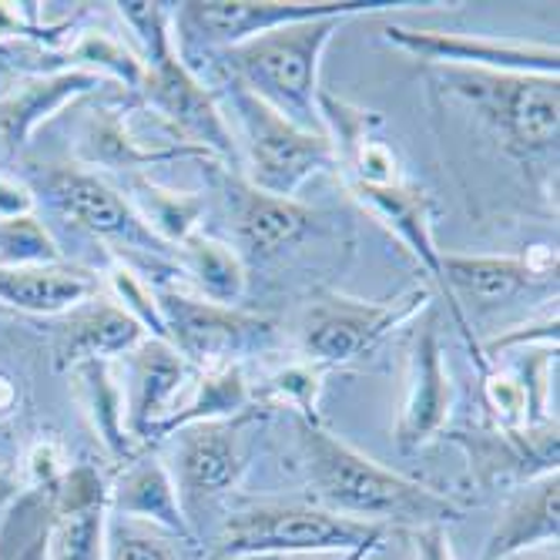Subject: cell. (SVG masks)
<instances>
[{
    "instance_id": "obj_27",
    "label": "cell",
    "mask_w": 560,
    "mask_h": 560,
    "mask_svg": "<svg viewBox=\"0 0 560 560\" xmlns=\"http://www.w3.org/2000/svg\"><path fill=\"white\" fill-rule=\"evenodd\" d=\"M256 410L252 402V386L242 373V366H215V370H198L191 393L178 410L159 427L151 443H165L175 433L198 427V423H219V420H235Z\"/></svg>"
},
{
    "instance_id": "obj_10",
    "label": "cell",
    "mask_w": 560,
    "mask_h": 560,
    "mask_svg": "<svg viewBox=\"0 0 560 560\" xmlns=\"http://www.w3.org/2000/svg\"><path fill=\"white\" fill-rule=\"evenodd\" d=\"M386 4H363V0H191L175 14V27L185 40L229 50L248 37H259L289 24H305L319 18H355Z\"/></svg>"
},
{
    "instance_id": "obj_33",
    "label": "cell",
    "mask_w": 560,
    "mask_h": 560,
    "mask_svg": "<svg viewBox=\"0 0 560 560\" xmlns=\"http://www.w3.org/2000/svg\"><path fill=\"white\" fill-rule=\"evenodd\" d=\"M108 282H112V292H115V302L128 316H135L144 332L151 339H165V326H162V313H159V302H155V282L151 279H141L125 259L115 262V269L108 272ZM168 342V339H165Z\"/></svg>"
},
{
    "instance_id": "obj_40",
    "label": "cell",
    "mask_w": 560,
    "mask_h": 560,
    "mask_svg": "<svg viewBox=\"0 0 560 560\" xmlns=\"http://www.w3.org/2000/svg\"><path fill=\"white\" fill-rule=\"evenodd\" d=\"M511 560H557V547H540V550H527V553H517Z\"/></svg>"
},
{
    "instance_id": "obj_20",
    "label": "cell",
    "mask_w": 560,
    "mask_h": 560,
    "mask_svg": "<svg viewBox=\"0 0 560 560\" xmlns=\"http://www.w3.org/2000/svg\"><path fill=\"white\" fill-rule=\"evenodd\" d=\"M229 212L235 235L256 259H272L313 229L316 212L299 198H279L252 188L242 175L229 178Z\"/></svg>"
},
{
    "instance_id": "obj_8",
    "label": "cell",
    "mask_w": 560,
    "mask_h": 560,
    "mask_svg": "<svg viewBox=\"0 0 560 560\" xmlns=\"http://www.w3.org/2000/svg\"><path fill=\"white\" fill-rule=\"evenodd\" d=\"M165 339L195 370L242 366L245 355L276 346L279 326L266 316L245 313L238 305H219L195 295L182 282H155Z\"/></svg>"
},
{
    "instance_id": "obj_15",
    "label": "cell",
    "mask_w": 560,
    "mask_h": 560,
    "mask_svg": "<svg viewBox=\"0 0 560 560\" xmlns=\"http://www.w3.org/2000/svg\"><path fill=\"white\" fill-rule=\"evenodd\" d=\"M245 417L219 420V423H198L175 433V467L168 470L182 506L191 521L195 506H206L235 490L245 470V450H242V427Z\"/></svg>"
},
{
    "instance_id": "obj_34",
    "label": "cell",
    "mask_w": 560,
    "mask_h": 560,
    "mask_svg": "<svg viewBox=\"0 0 560 560\" xmlns=\"http://www.w3.org/2000/svg\"><path fill=\"white\" fill-rule=\"evenodd\" d=\"M108 560H178L172 537L155 530V527H144L128 521L118 534L108 537Z\"/></svg>"
},
{
    "instance_id": "obj_38",
    "label": "cell",
    "mask_w": 560,
    "mask_h": 560,
    "mask_svg": "<svg viewBox=\"0 0 560 560\" xmlns=\"http://www.w3.org/2000/svg\"><path fill=\"white\" fill-rule=\"evenodd\" d=\"M383 544H386V540H370V544H363V547H355V550L342 553V560H370Z\"/></svg>"
},
{
    "instance_id": "obj_6",
    "label": "cell",
    "mask_w": 560,
    "mask_h": 560,
    "mask_svg": "<svg viewBox=\"0 0 560 560\" xmlns=\"http://www.w3.org/2000/svg\"><path fill=\"white\" fill-rule=\"evenodd\" d=\"M446 91L474 108L503 141L521 155H540L557 148L560 135V84L537 74L460 71L436 68Z\"/></svg>"
},
{
    "instance_id": "obj_2",
    "label": "cell",
    "mask_w": 560,
    "mask_h": 560,
    "mask_svg": "<svg viewBox=\"0 0 560 560\" xmlns=\"http://www.w3.org/2000/svg\"><path fill=\"white\" fill-rule=\"evenodd\" d=\"M118 11L138 40L135 55L144 65L141 94L151 115H159L188 144L209 151L215 162H238L235 131L222 105L209 84L185 65L182 44L175 40V14L155 0H125Z\"/></svg>"
},
{
    "instance_id": "obj_11",
    "label": "cell",
    "mask_w": 560,
    "mask_h": 560,
    "mask_svg": "<svg viewBox=\"0 0 560 560\" xmlns=\"http://www.w3.org/2000/svg\"><path fill=\"white\" fill-rule=\"evenodd\" d=\"M383 37L433 68L537 74V78H557L560 71L557 44L483 37V34H450V31H430V27H402V24L383 27Z\"/></svg>"
},
{
    "instance_id": "obj_12",
    "label": "cell",
    "mask_w": 560,
    "mask_h": 560,
    "mask_svg": "<svg viewBox=\"0 0 560 560\" xmlns=\"http://www.w3.org/2000/svg\"><path fill=\"white\" fill-rule=\"evenodd\" d=\"M550 279H557V252H550L547 245H534L530 256H443V282L450 295V310L477 363H480L477 339L470 336L467 316L456 299H470L483 305V310H493V305L511 302L534 285H547Z\"/></svg>"
},
{
    "instance_id": "obj_21",
    "label": "cell",
    "mask_w": 560,
    "mask_h": 560,
    "mask_svg": "<svg viewBox=\"0 0 560 560\" xmlns=\"http://www.w3.org/2000/svg\"><path fill=\"white\" fill-rule=\"evenodd\" d=\"M144 339V326L128 316L115 299L91 302L71 313L55 339V366L71 373L84 363H118Z\"/></svg>"
},
{
    "instance_id": "obj_19",
    "label": "cell",
    "mask_w": 560,
    "mask_h": 560,
    "mask_svg": "<svg viewBox=\"0 0 560 560\" xmlns=\"http://www.w3.org/2000/svg\"><path fill=\"white\" fill-rule=\"evenodd\" d=\"M108 511L125 521L155 527L175 540L198 544V534L185 514L175 480L159 456H135L125 464L121 477L108 487Z\"/></svg>"
},
{
    "instance_id": "obj_17",
    "label": "cell",
    "mask_w": 560,
    "mask_h": 560,
    "mask_svg": "<svg viewBox=\"0 0 560 560\" xmlns=\"http://www.w3.org/2000/svg\"><path fill=\"white\" fill-rule=\"evenodd\" d=\"M456 446L467 453L470 477L480 487L534 480L557 470V420L527 430H497L483 427L477 433L453 430L446 433Z\"/></svg>"
},
{
    "instance_id": "obj_9",
    "label": "cell",
    "mask_w": 560,
    "mask_h": 560,
    "mask_svg": "<svg viewBox=\"0 0 560 560\" xmlns=\"http://www.w3.org/2000/svg\"><path fill=\"white\" fill-rule=\"evenodd\" d=\"M47 201L61 215L74 219L81 229L94 232L97 238L112 242L115 248H128L135 256L151 259V266L175 269V248H168L155 232H151L141 215L135 212L131 198H125L112 182L88 168H50L44 175ZM178 272V269H175Z\"/></svg>"
},
{
    "instance_id": "obj_29",
    "label": "cell",
    "mask_w": 560,
    "mask_h": 560,
    "mask_svg": "<svg viewBox=\"0 0 560 560\" xmlns=\"http://www.w3.org/2000/svg\"><path fill=\"white\" fill-rule=\"evenodd\" d=\"M131 188H135V201H131L135 212L168 248H178L188 235L201 232L198 222H201V212H206V201L198 195L172 191L144 175L131 178Z\"/></svg>"
},
{
    "instance_id": "obj_42",
    "label": "cell",
    "mask_w": 560,
    "mask_h": 560,
    "mask_svg": "<svg viewBox=\"0 0 560 560\" xmlns=\"http://www.w3.org/2000/svg\"><path fill=\"white\" fill-rule=\"evenodd\" d=\"M232 560H282V557H232Z\"/></svg>"
},
{
    "instance_id": "obj_41",
    "label": "cell",
    "mask_w": 560,
    "mask_h": 560,
    "mask_svg": "<svg viewBox=\"0 0 560 560\" xmlns=\"http://www.w3.org/2000/svg\"><path fill=\"white\" fill-rule=\"evenodd\" d=\"M11 446V423L0 420V450H8Z\"/></svg>"
},
{
    "instance_id": "obj_26",
    "label": "cell",
    "mask_w": 560,
    "mask_h": 560,
    "mask_svg": "<svg viewBox=\"0 0 560 560\" xmlns=\"http://www.w3.org/2000/svg\"><path fill=\"white\" fill-rule=\"evenodd\" d=\"M175 269L185 276V289L219 305H238L248 292L242 252L209 232H195L175 248Z\"/></svg>"
},
{
    "instance_id": "obj_18",
    "label": "cell",
    "mask_w": 560,
    "mask_h": 560,
    "mask_svg": "<svg viewBox=\"0 0 560 560\" xmlns=\"http://www.w3.org/2000/svg\"><path fill=\"white\" fill-rule=\"evenodd\" d=\"M349 195L360 201V206L383 222L406 248L413 252V259L427 269L433 282L446 292L443 282V252L436 248L433 238V198L427 188H420L413 178H396L389 185H349Z\"/></svg>"
},
{
    "instance_id": "obj_13",
    "label": "cell",
    "mask_w": 560,
    "mask_h": 560,
    "mask_svg": "<svg viewBox=\"0 0 560 560\" xmlns=\"http://www.w3.org/2000/svg\"><path fill=\"white\" fill-rule=\"evenodd\" d=\"M453 413V380L443 355L440 319L423 313L410 339V360H406V399L396 423V446L402 453H417L440 433H446Z\"/></svg>"
},
{
    "instance_id": "obj_25",
    "label": "cell",
    "mask_w": 560,
    "mask_h": 560,
    "mask_svg": "<svg viewBox=\"0 0 560 560\" xmlns=\"http://www.w3.org/2000/svg\"><path fill=\"white\" fill-rule=\"evenodd\" d=\"M78 402L84 406V417L91 430L97 433L101 446L115 456L118 464H128L138 456V440L128 430V410H125V386L115 363H84L71 373Z\"/></svg>"
},
{
    "instance_id": "obj_22",
    "label": "cell",
    "mask_w": 560,
    "mask_h": 560,
    "mask_svg": "<svg viewBox=\"0 0 560 560\" xmlns=\"http://www.w3.org/2000/svg\"><path fill=\"white\" fill-rule=\"evenodd\" d=\"M560 477L544 474L527 483L511 497L503 506V514L487 537L483 557L480 560H511L527 550L540 547H557V530H560Z\"/></svg>"
},
{
    "instance_id": "obj_37",
    "label": "cell",
    "mask_w": 560,
    "mask_h": 560,
    "mask_svg": "<svg viewBox=\"0 0 560 560\" xmlns=\"http://www.w3.org/2000/svg\"><path fill=\"white\" fill-rule=\"evenodd\" d=\"M34 206H37V198L24 182H18L14 175H0V222L34 215Z\"/></svg>"
},
{
    "instance_id": "obj_4",
    "label": "cell",
    "mask_w": 560,
    "mask_h": 560,
    "mask_svg": "<svg viewBox=\"0 0 560 560\" xmlns=\"http://www.w3.org/2000/svg\"><path fill=\"white\" fill-rule=\"evenodd\" d=\"M219 88L238 128L235 144L238 162L245 165L242 178L252 188L279 198H295V191L313 175L336 168V148L326 135H313L292 125L225 71L219 78Z\"/></svg>"
},
{
    "instance_id": "obj_30",
    "label": "cell",
    "mask_w": 560,
    "mask_h": 560,
    "mask_svg": "<svg viewBox=\"0 0 560 560\" xmlns=\"http://www.w3.org/2000/svg\"><path fill=\"white\" fill-rule=\"evenodd\" d=\"M323 376L326 370L316 363H292L285 370H276L272 376H266L256 389H252V402L262 406H276V410H292L295 420L305 423H323L319 413V396H323Z\"/></svg>"
},
{
    "instance_id": "obj_39",
    "label": "cell",
    "mask_w": 560,
    "mask_h": 560,
    "mask_svg": "<svg viewBox=\"0 0 560 560\" xmlns=\"http://www.w3.org/2000/svg\"><path fill=\"white\" fill-rule=\"evenodd\" d=\"M14 490H18V480H14V474H8L4 467H0V506H4V503L14 497Z\"/></svg>"
},
{
    "instance_id": "obj_23",
    "label": "cell",
    "mask_w": 560,
    "mask_h": 560,
    "mask_svg": "<svg viewBox=\"0 0 560 560\" xmlns=\"http://www.w3.org/2000/svg\"><path fill=\"white\" fill-rule=\"evenodd\" d=\"M97 292V276L68 262L0 266V305L27 316L74 313Z\"/></svg>"
},
{
    "instance_id": "obj_5",
    "label": "cell",
    "mask_w": 560,
    "mask_h": 560,
    "mask_svg": "<svg viewBox=\"0 0 560 560\" xmlns=\"http://www.w3.org/2000/svg\"><path fill=\"white\" fill-rule=\"evenodd\" d=\"M389 530L329 514L316 503L248 500L225 517L215 557H289V553H349L370 540H386Z\"/></svg>"
},
{
    "instance_id": "obj_7",
    "label": "cell",
    "mask_w": 560,
    "mask_h": 560,
    "mask_svg": "<svg viewBox=\"0 0 560 560\" xmlns=\"http://www.w3.org/2000/svg\"><path fill=\"white\" fill-rule=\"evenodd\" d=\"M430 310V292L423 285L399 292L393 299H352L342 292H319L305 305L299 323V342L305 360L329 370L370 355L399 326L413 323Z\"/></svg>"
},
{
    "instance_id": "obj_35",
    "label": "cell",
    "mask_w": 560,
    "mask_h": 560,
    "mask_svg": "<svg viewBox=\"0 0 560 560\" xmlns=\"http://www.w3.org/2000/svg\"><path fill=\"white\" fill-rule=\"evenodd\" d=\"M27 474H31V483L37 490H50L65 474H68V460L58 443H37L27 456Z\"/></svg>"
},
{
    "instance_id": "obj_14",
    "label": "cell",
    "mask_w": 560,
    "mask_h": 560,
    "mask_svg": "<svg viewBox=\"0 0 560 560\" xmlns=\"http://www.w3.org/2000/svg\"><path fill=\"white\" fill-rule=\"evenodd\" d=\"M121 363H125L121 386H125L128 430L138 440V446H144L185 402L198 370L165 339H144Z\"/></svg>"
},
{
    "instance_id": "obj_32",
    "label": "cell",
    "mask_w": 560,
    "mask_h": 560,
    "mask_svg": "<svg viewBox=\"0 0 560 560\" xmlns=\"http://www.w3.org/2000/svg\"><path fill=\"white\" fill-rule=\"evenodd\" d=\"M65 262L61 248L37 222V215L4 219L0 222V266H55Z\"/></svg>"
},
{
    "instance_id": "obj_28",
    "label": "cell",
    "mask_w": 560,
    "mask_h": 560,
    "mask_svg": "<svg viewBox=\"0 0 560 560\" xmlns=\"http://www.w3.org/2000/svg\"><path fill=\"white\" fill-rule=\"evenodd\" d=\"M108 118H101L91 128V144H94V159L115 168H148V165H165L178 159H212L209 151H201L188 144L185 138H155L148 141L141 131L128 125V115L121 118L118 112H105Z\"/></svg>"
},
{
    "instance_id": "obj_3",
    "label": "cell",
    "mask_w": 560,
    "mask_h": 560,
    "mask_svg": "<svg viewBox=\"0 0 560 560\" xmlns=\"http://www.w3.org/2000/svg\"><path fill=\"white\" fill-rule=\"evenodd\" d=\"M346 21V14H336L248 37L229 50H219V68L292 125L313 135H326V121L319 112V61L332 34Z\"/></svg>"
},
{
    "instance_id": "obj_31",
    "label": "cell",
    "mask_w": 560,
    "mask_h": 560,
    "mask_svg": "<svg viewBox=\"0 0 560 560\" xmlns=\"http://www.w3.org/2000/svg\"><path fill=\"white\" fill-rule=\"evenodd\" d=\"M71 58H74V68H84V71H94L101 78H115L121 81L125 88H135L141 91L144 84V65L135 50H128L125 44H118L115 37L101 34V31H91V34H81L78 44L71 47Z\"/></svg>"
},
{
    "instance_id": "obj_1",
    "label": "cell",
    "mask_w": 560,
    "mask_h": 560,
    "mask_svg": "<svg viewBox=\"0 0 560 560\" xmlns=\"http://www.w3.org/2000/svg\"><path fill=\"white\" fill-rule=\"evenodd\" d=\"M299 460L316 506L376 527H430L464 517V506L443 490L383 467L363 450L329 433L326 423L295 420Z\"/></svg>"
},
{
    "instance_id": "obj_36",
    "label": "cell",
    "mask_w": 560,
    "mask_h": 560,
    "mask_svg": "<svg viewBox=\"0 0 560 560\" xmlns=\"http://www.w3.org/2000/svg\"><path fill=\"white\" fill-rule=\"evenodd\" d=\"M406 537L413 540L417 560H456V553L450 547V534H446L443 524L413 527V530H406Z\"/></svg>"
},
{
    "instance_id": "obj_16",
    "label": "cell",
    "mask_w": 560,
    "mask_h": 560,
    "mask_svg": "<svg viewBox=\"0 0 560 560\" xmlns=\"http://www.w3.org/2000/svg\"><path fill=\"white\" fill-rule=\"evenodd\" d=\"M50 524L44 560H105L108 553V487L94 467H68L50 487Z\"/></svg>"
},
{
    "instance_id": "obj_24",
    "label": "cell",
    "mask_w": 560,
    "mask_h": 560,
    "mask_svg": "<svg viewBox=\"0 0 560 560\" xmlns=\"http://www.w3.org/2000/svg\"><path fill=\"white\" fill-rule=\"evenodd\" d=\"M101 88H105V78L84 68L34 74L0 105V131H4L11 144H27V138L40 128V121L55 118L71 101Z\"/></svg>"
}]
</instances>
